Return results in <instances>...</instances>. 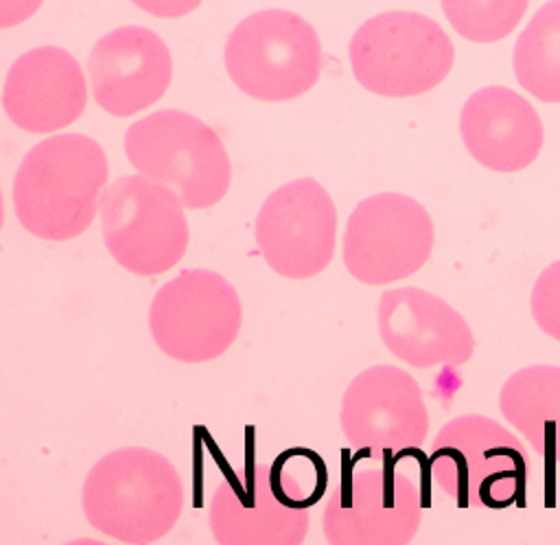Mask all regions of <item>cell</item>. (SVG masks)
Wrapping results in <instances>:
<instances>
[{"label": "cell", "mask_w": 560, "mask_h": 545, "mask_svg": "<svg viewBox=\"0 0 560 545\" xmlns=\"http://www.w3.org/2000/svg\"><path fill=\"white\" fill-rule=\"evenodd\" d=\"M109 164L103 147L83 134L37 142L18 166L13 210L24 230L44 241L83 234L101 210Z\"/></svg>", "instance_id": "obj_1"}, {"label": "cell", "mask_w": 560, "mask_h": 545, "mask_svg": "<svg viewBox=\"0 0 560 545\" xmlns=\"http://www.w3.org/2000/svg\"><path fill=\"white\" fill-rule=\"evenodd\" d=\"M81 506L88 523L120 543L166 536L184 508V484L168 457L147 447L103 455L85 475Z\"/></svg>", "instance_id": "obj_2"}, {"label": "cell", "mask_w": 560, "mask_h": 545, "mask_svg": "<svg viewBox=\"0 0 560 545\" xmlns=\"http://www.w3.org/2000/svg\"><path fill=\"white\" fill-rule=\"evenodd\" d=\"M429 471L459 508L501 510L523 503L532 462L523 442L497 420L464 414L438 431Z\"/></svg>", "instance_id": "obj_3"}, {"label": "cell", "mask_w": 560, "mask_h": 545, "mask_svg": "<svg viewBox=\"0 0 560 545\" xmlns=\"http://www.w3.org/2000/svg\"><path fill=\"white\" fill-rule=\"evenodd\" d=\"M125 153L140 175L168 186L192 210L219 204L232 184L219 134L182 109H160L131 123Z\"/></svg>", "instance_id": "obj_4"}, {"label": "cell", "mask_w": 560, "mask_h": 545, "mask_svg": "<svg viewBox=\"0 0 560 545\" xmlns=\"http://www.w3.org/2000/svg\"><path fill=\"white\" fill-rule=\"evenodd\" d=\"M223 63L232 83L256 101H291L308 92L322 72L317 31L298 13L265 9L228 35Z\"/></svg>", "instance_id": "obj_5"}, {"label": "cell", "mask_w": 560, "mask_h": 545, "mask_svg": "<svg viewBox=\"0 0 560 545\" xmlns=\"http://www.w3.org/2000/svg\"><path fill=\"white\" fill-rule=\"evenodd\" d=\"M354 79L378 96H418L446 79L455 48L444 28L416 11H385L363 22L348 46Z\"/></svg>", "instance_id": "obj_6"}, {"label": "cell", "mask_w": 560, "mask_h": 545, "mask_svg": "<svg viewBox=\"0 0 560 545\" xmlns=\"http://www.w3.org/2000/svg\"><path fill=\"white\" fill-rule=\"evenodd\" d=\"M184 204L164 184L122 175L101 195V232L112 258L136 276H155L186 254L190 230Z\"/></svg>", "instance_id": "obj_7"}, {"label": "cell", "mask_w": 560, "mask_h": 545, "mask_svg": "<svg viewBox=\"0 0 560 545\" xmlns=\"http://www.w3.org/2000/svg\"><path fill=\"white\" fill-rule=\"evenodd\" d=\"M243 324L234 285L212 269H184L164 282L149 306V328L158 348L184 363L221 357Z\"/></svg>", "instance_id": "obj_8"}, {"label": "cell", "mask_w": 560, "mask_h": 545, "mask_svg": "<svg viewBox=\"0 0 560 545\" xmlns=\"http://www.w3.org/2000/svg\"><path fill=\"white\" fill-rule=\"evenodd\" d=\"M435 241L427 208L402 193H378L361 199L346 221L343 265L365 285H389L416 274L431 256Z\"/></svg>", "instance_id": "obj_9"}, {"label": "cell", "mask_w": 560, "mask_h": 545, "mask_svg": "<svg viewBox=\"0 0 560 545\" xmlns=\"http://www.w3.org/2000/svg\"><path fill=\"white\" fill-rule=\"evenodd\" d=\"M420 521L422 495L394 462L343 473L322 514L332 545H402L416 536Z\"/></svg>", "instance_id": "obj_10"}, {"label": "cell", "mask_w": 560, "mask_h": 545, "mask_svg": "<svg viewBox=\"0 0 560 545\" xmlns=\"http://www.w3.org/2000/svg\"><path fill=\"white\" fill-rule=\"evenodd\" d=\"M254 239L276 274L298 280L317 276L335 254V201L313 177L287 182L258 208Z\"/></svg>", "instance_id": "obj_11"}, {"label": "cell", "mask_w": 560, "mask_h": 545, "mask_svg": "<svg viewBox=\"0 0 560 545\" xmlns=\"http://www.w3.org/2000/svg\"><path fill=\"white\" fill-rule=\"evenodd\" d=\"M339 425L350 447L378 457L418 449L429 433V409L409 372L396 366H370L346 387Z\"/></svg>", "instance_id": "obj_12"}, {"label": "cell", "mask_w": 560, "mask_h": 545, "mask_svg": "<svg viewBox=\"0 0 560 545\" xmlns=\"http://www.w3.org/2000/svg\"><path fill=\"white\" fill-rule=\"evenodd\" d=\"M208 523L221 545H298L306 538L311 514L280 495L269 466L252 460L217 486Z\"/></svg>", "instance_id": "obj_13"}, {"label": "cell", "mask_w": 560, "mask_h": 545, "mask_svg": "<svg viewBox=\"0 0 560 545\" xmlns=\"http://www.w3.org/2000/svg\"><path fill=\"white\" fill-rule=\"evenodd\" d=\"M94 101L112 116H133L158 103L173 77L164 39L147 26H120L103 35L88 57Z\"/></svg>", "instance_id": "obj_14"}, {"label": "cell", "mask_w": 560, "mask_h": 545, "mask_svg": "<svg viewBox=\"0 0 560 545\" xmlns=\"http://www.w3.org/2000/svg\"><path fill=\"white\" fill-rule=\"evenodd\" d=\"M378 333L385 348L413 368L462 366L475 352L464 315L420 287L389 289L381 295Z\"/></svg>", "instance_id": "obj_15"}, {"label": "cell", "mask_w": 560, "mask_h": 545, "mask_svg": "<svg viewBox=\"0 0 560 545\" xmlns=\"http://www.w3.org/2000/svg\"><path fill=\"white\" fill-rule=\"evenodd\" d=\"M88 103L79 61L59 46H39L18 57L4 79L9 120L31 134H50L74 123Z\"/></svg>", "instance_id": "obj_16"}, {"label": "cell", "mask_w": 560, "mask_h": 545, "mask_svg": "<svg viewBox=\"0 0 560 545\" xmlns=\"http://www.w3.org/2000/svg\"><path fill=\"white\" fill-rule=\"evenodd\" d=\"M466 151L486 169L514 173L529 166L545 140L534 105L505 85L472 92L459 114Z\"/></svg>", "instance_id": "obj_17"}, {"label": "cell", "mask_w": 560, "mask_h": 545, "mask_svg": "<svg viewBox=\"0 0 560 545\" xmlns=\"http://www.w3.org/2000/svg\"><path fill=\"white\" fill-rule=\"evenodd\" d=\"M503 418L547 462H560V366H525L499 392Z\"/></svg>", "instance_id": "obj_18"}, {"label": "cell", "mask_w": 560, "mask_h": 545, "mask_svg": "<svg viewBox=\"0 0 560 545\" xmlns=\"http://www.w3.org/2000/svg\"><path fill=\"white\" fill-rule=\"evenodd\" d=\"M518 85L542 103H560V0L545 2L514 44Z\"/></svg>", "instance_id": "obj_19"}, {"label": "cell", "mask_w": 560, "mask_h": 545, "mask_svg": "<svg viewBox=\"0 0 560 545\" xmlns=\"http://www.w3.org/2000/svg\"><path fill=\"white\" fill-rule=\"evenodd\" d=\"M527 4L529 0H442V11L464 39L490 44L516 28Z\"/></svg>", "instance_id": "obj_20"}, {"label": "cell", "mask_w": 560, "mask_h": 545, "mask_svg": "<svg viewBox=\"0 0 560 545\" xmlns=\"http://www.w3.org/2000/svg\"><path fill=\"white\" fill-rule=\"evenodd\" d=\"M269 473L280 495L304 508L317 503L328 484L324 460L306 447H293L276 455Z\"/></svg>", "instance_id": "obj_21"}, {"label": "cell", "mask_w": 560, "mask_h": 545, "mask_svg": "<svg viewBox=\"0 0 560 545\" xmlns=\"http://www.w3.org/2000/svg\"><path fill=\"white\" fill-rule=\"evenodd\" d=\"M529 306L538 328L560 341V260H553L538 274L532 287Z\"/></svg>", "instance_id": "obj_22"}, {"label": "cell", "mask_w": 560, "mask_h": 545, "mask_svg": "<svg viewBox=\"0 0 560 545\" xmlns=\"http://www.w3.org/2000/svg\"><path fill=\"white\" fill-rule=\"evenodd\" d=\"M131 2L158 18H182L201 4V0H131Z\"/></svg>", "instance_id": "obj_23"}, {"label": "cell", "mask_w": 560, "mask_h": 545, "mask_svg": "<svg viewBox=\"0 0 560 545\" xmlns=\"http://www.w3.org/2000/svg\"><path fill=\"white\" fill-rule=\"evenodd\" d=\"M44 0H0V26L9 28L28 20Z\"/></svg>", "instance_id": "obj_24"}]
</instances>
